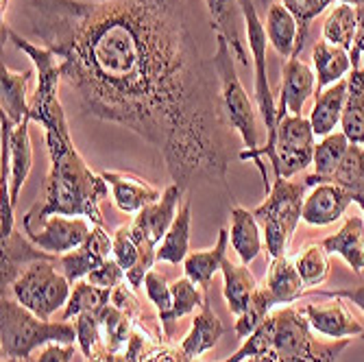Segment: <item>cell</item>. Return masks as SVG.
Masks as SVG:
<instances>
[{
    "label": "cell",
    "mask_w": 364,
    "mask_h": 362,
    "mask_svg": "<svg viewBox=\"0 0 364 362\" xmlns=\"http://www.w3.org/2000/svg\"><path fill=\"white\" fill-rule=\"evenodd\" d=\"M24 20L87 116L155 147L173 183H225L231 127L190 0H26Z\"/></svg>",
    "instance_id": "obj_1"
},
{
    "label": "cell",
    "mask_w": 364,
    "mask_h": 362,
    "mask_svg": "<svg viewBox=\"0 0 364 362\" xmlns=\"http://www.w3.org/2000/svg\"><path fill=\"white\" fill-rule=\"evenodd\" d=\"M16 46L33 61V70L38 75V87L31 94L28 120L44 127L50 155V171L44 183L42 203H36L24 214L22 227H33L36 220L40 225L55 214L83 216L92 220V225H103L101 201L107 196L109 186L103 175H96L87 166L70 138L68 120L57 92L59 81H63L61 63L57 55L42 44L38 46L18 38Z\"/></svg>",
    "instance_id": "obj_2"
},
{
    "label": "cell",
    "mask_w": 364,
    "mask_h": 362,
    "mask_svg": "<svg viewBox=\"0 0 364 362\" xmlns=\"http://www.w3.org/2000/svg\"><path fill=\"white\" fill-rule=\"evenodd\" d=\"M257 330L267 341V351L245 362H336L349 347V339L334 343L314 341L304 308L294 306L271 312Z\"/></svg>",
    "instance_id": "obj_3"
},
{
    "label": "cell",
    "mask_w": 364,
    "mask_h": 362,
    "mask_svg": "<svg viewBox=\"0 0 364 362\" xmlns=\"http://www.w3.org/2000/svg\"><path fill=\"white\" fill-rule=\"evenodd\" d=\"M242 5V14H245V24H247V44L251 50V61H253V94H255V103H257V112L262 116L264 129H267V142L264 147L255 149V151H240L238 159L247 161L251 159L262 181L267 186V192H271L273 181L269 179L267 166H264V159H269L271 164H275V140H277V103L275 96L271 92V83H269V68H267V28H264L257 7L253 0H240Z\"/></svg>",
    "instance_id": "obj_4"
},
{
    "label": "cell",
    "mask_w": 364,
    "mask_h": 362,
    "mask_svg": "<svg viewBox=\"0 0 364 362\" xmlns=\"http://www.w3.org/2000/svg\"><path fill=\"white\" fill-rule=\"evenodd\" d=\"M0 339H3V356L7 360H28L38 347L50 343L75 345L77 325L70 321H44L38 314L26 310L16 299L3 294V308H0Z\"/></svg>",
    "instance_id": "obj_5"
},
{
    "label": "cell",
    "mask_w": 364,
    "mask_h": 362,
    "mask_svg": "<svg viewBox=\"0 0 364 362\" xmlns=\"http://www.w3.org/2000/svg\"><path fill=\"white\" fill-rule=\"evenodd\" d=\"M308 188L310 186L306 183V179L288 181L284 177H275L267 201L255 208L253 214L262 227L264 247H267L271 260L290 251L294 229L301 220Z\"/></svg>",
    "instance_id": "obj_6"
},
{
    "label": "cell",
    "mask_w": 364,
    "mask_h": 362,
    "mask_svg": "<svg viewBox=\"0 0 364 362\" xmlns=\"http://www.w3.org/2000/svg\"><path fill=\"white\" fill-rule=\"evenodd\" d=\"M214 68L220 81V98L229 127L242 138L245 151L259 149V127H257V110L249 98L234 63V53H231L227 40L216 36V50L212 55Z\"/></svg>",
    "instance_id": "obj_7"
},
{
    "label": "cell",
    "mask_w": 364,
    "mask_h": 362,
    "mask_svg": "<svg viewBox=\"0 0 364 362\" xmlns=\"http://www.w3.org/2000/svg\"><path fill=\"white\" fill-rule=\"evenodd\" d=\"M57 260L59 257L36 262L11 284L14 299L44 321L65 308L73 292V284L59 271Z\"/></svg>",
    "instance_id": "obj_8"
},
{
    "label": "cell",
    "mask_w": 364,
    "mask_h": 362,
    "mask_svg": "<svg viewBox=\"0 0 364 362\" xmlns=\"http://www.w3.org/2000/svg\"><path fill=\"white\" fill-rule=\"evenodd\" d=\"M316 134L310 124V118L286 114L277 122V140H275V177L290 179L292 175L306 171L316 149Z\"/></svg>",
    "instance_id": "obj_9"
},
{
    "label": "cell",
    "mask_w": 364,
    "mask_h": 362,
    "mask_svg": "<svg viewBox=\"0 0 364 362\" xmlns=\"http://www.w3.org/2000/svg\"><path fill=\"white\" fill-rule=\"evenodd\" d=\"M22 229H24V236L33 245L59 257L63 253L81 247L92 232V225L83 216H59V214H55V216H48L46 220H42L40 225L22 227Z\"/></svg>",
    "instance_id": "obj_10"
},
{
    "label": "cell",
    "mask_w": 364,
    "mask_h": 362,
    "mask_svg": "<svg viewBox=\"0 0 364 362\" xmlns=\"http://www.w3.org/2000/svg\"><path fill=\"white\" fill-rule=\"evenodd\" d=\"M112 255H114L112 236L105 232L103 225H92V232L85 238V243L68 253L59 255L57 265H59V271L70 280V284H75V282L85 280Z\"/></svg>",
    "instance_id": "obj_11"
},
{
    "label": "cell",
    "mask_w": 364,
    "mask_h": 362,
    "mask_svg": "<svg viewBox=\"0 0 364 362\" xmlns=\"http://www.w3.org/2000/svg\"><path fill=\"white\" fill-rule=\"evenodd\" d=\"M210 24L216 31V36H223L234 53V57L249 68V55H247V24L240 0H203Z\"/></svg>",
    "instance_id": "obj_12"
},
{
    "label": "cell",
    "mask_w": 364,
    "mask_h": 362,
    "mask_svg": "<svg viewBox=\"0 0 364 362\" xmlns=\"http://www.w3.org/2000/svg\"><path fill=\"white\" fill-rule=\"evenodd\" d=\"M282 75H284V79H282L279 105H277V122L286 114L304 116L301 112L308 103V98L316 92V75L299 57L286 59Z\"/></svg>",
    "instance_id": "obj_13"
},
{
    "label": "cell",
    "mask_w": 364,
    "mask_h": 362,
    "mask_svg": "<svg viewBox=\"0 0 364 362\" xmlns=\"http://www.w3.org/2000/svg\"><path fill=\"white\" fill-rule=\"evenodd\" d=\"M332 302L325 306H316V304H308L304 308L312 332L327 336V339H349V336H362L364 327L362 323L353 316V312L349 310V306L345 304V299L341 297H329Z\"/></svg>",
    "instance_id": "obj_14"
},
{
    "label": "cell",
    "mask_w": 364,
    "mask_h": 362,
    "mask_svg": "<svg viewBox=\"0 0 364 362\" xmlns=\"http://www.w3.org/2000/svg\"><path fill=\"white\" fill-rule=\"evenodd\" d=\"M353 192L336 183H318L306 196L301 220L314 227L332 225L347 212V208L353 203Z\"/></svg>",
    "instance_id": "obj_15"
},
{
    "label": "cell",
    "mask_w": 364,
    "mask_h": 362,
    "mask_svg": "<svg viewBox=\"0 0 364 362\" xmlns=\"http://www.w3.org/2000/svg\"><path fill=\"white\" fill-rule=\"evenodd\" d=\"M107 186L112 188V201L114 206L124 214H138L146 206L161 199V194L155 186L149 181L131 175V173H118V171H103L101 173Z\"/></svg>",
    "instance_id": "obj_16"
},
{
    "label": "cell",
    "mask_w": 364,
    "mask_h": 362,
    "mask_svg": "<svg viewBox=\"0 0 364 362\" xmlns=\"http://www.w3.org/2000/svg\"><path fill=\"white\" fill-rule=\"evenodd\" d=\"M57 255L42 251L40 247L33 245L26 236H22L18 229L3 238V277H0V284L5 288H11V284L31 267L40 260H53Z\"/></svg>",
    "instance_id": "obj_17"
},
{
    "label": "cell",
    "mask_w": 364,
    "mask_h": 362,
    "mask_svg": "<svg viewBox=\"0 0 364 362\" xmlns=\"http://www.w3.org/2000/svg\"><path fill=\"white\" fill-rule=\"evenodd\" d=\"M264 284L271 290L277 306H292L294 302L304 299L306 294V284L299 271H296L294 257L290 255V251L271 260L269 275L264 280Z\"/></svg>",
    "instance_id": "obj_18"
},
{
    "label": "cell",
    "mask_w": 364,
    "mask_h": 362,
    "mask_svg": "<svg viewBox=\"0 0 364 362\" xmlns=\"http://www.w3.org/2000/svg\"><path fill=\"white\" fill-rule=\"evenodd\" d=\"M229 243L234 247L238 260L242 265H251V262L262 253L264 249V234L262 227L253 212L236 206L231 208V229H229Z\"/></svg>",
    "instance_id": "obj_19"
},
{
    "label": "cell",
    "mask_w": 364,
    "mask_h": 362,
    "mask_svg": "<svg viewBox=\"0 0 364 362\" xmlns=\"http://www.w3.org/2000/svg\"><path fill=\"white\" fill-rule=\"evenodd\" d=\"M36 77V70H11L9 65L3 63V96H0V105H3V116L14 122V127L28 120L31 110V96L28 85Z\"/></svg>",
    "instance_id": "obj_20"
},
{
    "label": "cell",
    "mask_w": 364,
    "mask_h": 362,
    "mask_svg": "<svg viewBox=\"0 0 364 362\" xmlns=\"http://www.w3.org/2000/svg\"><path fill=\"white\" fill-rule=\"evenodd\" d=\"M225 327L218 319V314L214 312L210 299L205 297L201 312H198L192 321L190 332L186 334V339L181 341V351L190 358V360H198L205 351L214 349L218 339L223 336Z\"/></svg>",
    "instance_id": "obj_21"
},
{
    "label": "cell",
    "mask_w": 364,
    "mask_h": 362,
    "mask_svg": "<svg viewBox=\"0 0 364 362\" xmlns=\"http://www.w3.org/2000/svg\"><path fill=\"white\" fill-rule=\"evenodd\" d=\"M312 65H314V75H316V94L329 85L343 81L353 70L349 50L343 46H336V44H329L325 40L314 44Z\"/></svg>",
    "instance_id": "obj_22"
},
{
    "label": "cell",
    "mask_w": 364,
    "mask_h": 362,
    "mask_svg": "<svg viewBox=\"0 0 364 362\" xmlns=\"http://www.w3.org/2000/svg\"><path fill=\"white\" fill-rule=\"evenodd\" d=\"M345 101H347V79L329 85L316 94V103L310 112V124L316 136L325 138L329 134H334L343 120Z\"/></svg>",
    "instance_id": "obj_23"
},
{
    "label": "cell",
    "mask_w": 364,
    "mask_h": 362,
    "mask_svg": "<svg viewBox=\"0 0 364 362\" xmlns=\"http://www.w3.org/2000/svg\"><path fill=\"white\" fill-rule=\"evenodd\" d=\"M323 247L329 253L341 255L355 273H362L364 271V218L349 216L336 234L323 240Z\"/></svg>",
    "instance_id": "obj_24"
},
{
    "label": "cell",
    "mask_w": 364,
    "mask_h": 362,
    "mask_svg": "<svg viewBox=\"0 0 364 362\" xmlns=\"http://www.w3.org/2000/svg\"><path fill=\"white\" fill-rule=\"evenodd\" d=\"M220 273H223V284H225L223 297H225L229 310L236 316H240L249 308V302L259 284L255 282V277L247 265H242V262L236 265V262H231L229 257L223 260Z\"/></svg>",
    "instance_id": "obj_25"
},
{
    "label": "cell",
    "mask_w": 364,
    "mask_h": 362,
    "mask_svg": "<svg viewBox=\"0 0 364 362\" xmlns=\"http://www.w3.org/2000/svg\"><path fill=\"white\" fill-rule=\"evenodd\" d=\"M227 247H229V232L220 229L216 245L205 251H190L188 257L183 260V273L188 280H192L201 290H208L214 275L220 271L223 260L227 257Z\"/></svg>",
    "instance_id": "obj_26"
},
{
    "label": "cell",
    "mask_w": 364,
    "mask_h": 362,
    "mask_svg": "<svg viewBox=\"0 0 364 362\" xmlns=\"http://www.w3.org/2000/svg\"><path fill=\"white\" fill-rule=\"evenodd\" d=\"M31 120H24L22 124L14 127L11 142H9V196L11 203H18L20 190L33 169V144H31V134H28Z\"/></svg>",
    "instance_id": "obj_27"
},
{
    "label": "cell",
    "mask_w": 364,
    "mask_h": 362,
    "mask_svg": "<svg viewBox=\"0 0 364 362\" xmlns=\"http://www.w3.org/2000/svg\"><path fill=\"white\" fill-rule=\"evenodd\" d=\"M267 38L269 44L275 48L277 55L290 59L296 57V46H299V22L282 5L273 3L267 11Z\"/></svg>",
    "instance_id": "obj_28"
},
{
    "label": "cell",
    "mask_w": 364,
    "mask_h": 362,
    "mask_svg": "<svg viewBox=\"0 0 364 362\" xmlns=\"http://www.w3.org/2000/svg\"><path fill=\"white\" fill-rule=\"evenodd\" d=\"M341 131L351 144L364 147V65L353 68L347 77V101Z\"/></svg>",
    "instance_id": "obj_29"
},
{
    "label": "cell",
    "mask_w": 364,
    "mask_h": 362,
    "mask_svg": "<svg viewBox=\"0 0 364 362\" xmlns=\"http://www.w3.org/2000/svg\"><path fill=\"white\" fill-rule=\"evenodd\" d=\"M190 229H192V203L190 199H186L166 236L157 245V262H166V265H179V262H183L190 253Z\"/></svg>",
    "instance_id": "obj_30"
},
{
    "label": "cell",
    "mask_w": 364,
    "mask_h": 362,
    "mask_svg": "<svg viewBox=\"0 0 364 362\" xmlns=\"http://www.w3.org/2000/svg\"><path fill=\"white\" fill-rule=\"evenodd\" d=\"M349 138L343 134V131H334V134L325 136L316 149H314V159H312V166H314V173L306 177V183L310 188L323 183L329 175H332L338 166L343 157L347 155L349 151Z\"/></svg>",
    "instance_id": "obj_31"
},
{
    "label": "cell",
    "mask_w": 364,
    "mask_h": 362,
    "mask_svg": "<svg viewBox=\"0 0 364 362\" xmlns=\"http://www.w3.org/2000/svg\"><path fill=\"white\" fill-rule=\"evenodd\" d=\"M171 288H173V308L166 314H164V316H159L161 327H164V332H166V336H173L175 325L179 323V319H183L186 314H190L196 308H201L203 302H205L201 290H198L196 284L192 280H188L186 275L179 277L177 282H173Z\"/></svg>",
    "instance_id": "obj_32"
},
{
    "label": "cell",
    "mask_w": 364,
    "mask_h": 362,
    "mask_svg": "<svg viewBox=\"0 0 364 362\" xmlns=\"http://www.w3.org/2000/svg\"><path fill=\"white\" fill-rule=\"evenodd\" d=\"M112 292L114 290L94 286L87 280L75 282L73 292H70V299H68V304H65V308H63V321L77 319L79 314H85V312H101L105 306L112 304Z\"/></svg>",
    "instance_id": "obj_33"
},
{
    "label": "cell",
    "mask_w": 364,
    "mask_h": 362,
    "mask_svg": "<svg viewBox=\"0 0 364 362\" xmlns=\"http://www.w3.org/2000/svg\"><path fill=\"white\" fill-rule=\"evenodd\" d=\"M355 26H358L355 7L338 3L323 22V40L351 50L353 38H355Z\"/></svg>",
    "instance_id": "obj_34"
},
{
    "label": "cell",
    "mask_w": 364,
    "mask_h": 362,
    "mask_svg": "<svg viewBox=\"0 0 364 362\" xmlns=\"http://www.w3.org/2000/svg\"><path fill=\"white\" fill-rule=\"evenodd\" d=\"M294 265L306 288H316L329 275V251L323 243H310L294 255Z\"/></svg>",
    "instance_id": "obj_35"
},
{
    "label": "cell",
    "mask_w": 364,
    "mask_h": 362,
    "mask_svg": "<svg viewBox=\"0 0 364 362\" xmlns=\"http://www.w3.org/2000/svg\"><path fill=\"white\" fill-rule=\"evenodd\" d=\"M323 183H336L353 194H364V149L360 144H349L341 166Z\"/></svg>",
    "instance_id": "obj_36"
},
{
    "label": "cell",
    "mask_w": 364,
    "mask_h": 362,
    "mask_svg": "<svg viewBox=\"0 0 364 362\" xmlns=\"http://www.w3.org/2000/svg\"><path fill=\"white\" fill-rule=\"evenodd\" d=\"M275 306L277 304L273 299L271 290L267 288V284L257 286V290L253 292V297L249 302V308L236 321V334L240 339H249L257 330V327L271 316V312H273Z\"/></svg>",
    "instance_id": "obj_37"
},
{
    "label": "cell",
    "mask_w": 364,
    "mask_h": 362,
    "mask_svg": "<svg viewBox=\"0 0 364 362\" xmlns=\"http://www.w3.org/2000/svg\"><path fill=\"white\" fill-rule=\"evenodd\" d=\"M279 3L296 18V22H299V46H296V57H299V53L304 50V44L308 40L312 20L318 14H323L334 0H279Z\"/></svg>",
    "instance_id": "obj_38"
},
{
    "label": "cell",
    "mask_w": 364,
    "mask_h": 362,
    "mask_svg": "<svg viewBox=\"0 0 364 362\" xmlns=\"http://www.w3.org/2000/svg\"><path fill=\"white\" fill-rule=\"evenodd\" d=\"M112 243H114V260L124 269V273H131L140 267V247L131 234V225H120L116 232L112 234Z\"/></svg>",
    "instance_id": "obj_39"
},
{
    "label": "cell",
    "mask_w": 364,
    "mask_h": 362,
    "mask_svg": "<svg viewBox=\"0 0 364 362\" xmlns=\"http://www.w3.org/2000/svg\"><path fill=\"white\" fill-rule=\"evenodd\" d=\"M77 343L87 360L96 353V347L103 339V325H101V314L98 312H85L77 316Z\"/></svg>",
    "instance_id": "obj_40"
},
{
    "label": "cell",
    "mask_w": 364,
    "mask_h": 362,
    "mask_svg": "<svg viewBox=\"0 0 364 362\" xmlns=\"http://www.w3.org/2000/svg\"><path fill=\"white\" fill-rule=\"evenodd\" d=\"M142 286L146 290L149 302L155 306V310H157L159 316H164V314H166L173 308V288H171V284L166 282V277H164L161 273H157V271L151 269L146 273Z\"/></svg>",
    "instance_id": "obj_41"
},
{
    "label": "cell",
    "mask_w": 364,
    "mask_h": 362,
    "mask_svg": "<svg viewBox=\"0 0 364 362\" xmlns=\"http://www.w3.org/2000/svg\"><path fill=\"white\" fill-rule=\"evenodd\" d=\"M85 280H87L90 284H94V286H101V288L114 290L116 286H120V284L127 280V273H124V269L118 265V262H116L114 257H109V260L103 262V265L98 267L96 271H92Z\"/></svg>",
    "instance_id": "obj_42"
},
{
    "label": "cell",
    "mask_w": 364,
    "mask_h": 362,
    "mask_svg": "<svg viewBox=\"0 0 364 362\" xmlns=\"http://www.w3.org/2000/svg\"><path fill=\"white\" fill-rule=\"evenodd\" d=\"M308 299H314V297H323V299H329V297H341L353 306H358L362 312H364V286H355V288H338V290H318L314 288L310 294H304Z\"/></svg>",
    "instance_id": "obj_43"
},
{
    "label": "cell",
    "mask_w": 364,
    "mask_h": 362,
    "mask_svg": "<svg viewBox=\"0 0 364 362\" xmlns=\"http://www.w3.org/2000/svg\"><path fill=\"white\" fill-rule=\"evenodd\" d=\"M355 14H358V26H355V38H353V46H351L349 55H351L353 68H362V61H364V5L355 7Z\"/></svg>",
    "instance_id": "obj_44"
},
{
    "label": "cell",
    "mask_w": 364,
    "mask_h": 362,
    "mask_svg": "<svg viewBox=\"0 0 364 362\" xmlns=\"http://www.w3.org/2000/svg\"><path fill=\"white\" fill-rule=\"evenodd\" d=\"M73 358H75V345L50 343L42 349L36 362H73Z\"/></svg>",
    "instance_id": "obj_45"
},
{
    "label": "cell",
    "mask_w": 364,
    "mask_h": 362,
    "mask_svg": "<svg viewBox=\"0 0 364 362\" xmlns=\"http://www.w3.org/2000/svg\"><path fill=\"white\" fill-rule=\"evenodd\" d=\"M253 3H255V7H262V9H267V11H269V7L273 5L271 0H253Z\"/></svg>",
    "instance_id": "obj_46"
},
{
    "label": "cell",
    "mask_w": 364,
    "mask_h": 362,
    "mask_svg": "<svg viewBox=\"0 0 364 362\" xmlns=\"http://www.w3.org/2000/svg\"><path fill=\"white\" fill-rule=\"evenodd\" d=\"M336 3H343V5H353V7H360V5H364V0H336Z\"/></svg>",
    "instance_id": "obj_47"
},
{
    "label": "cell",
    "mask_w": 364,
    "mask_h": 362,
    "mask_svg": "<svg viewBox=\"0 0 364 362\" xmlns=\"http://www.w3.org/2000/svg\"><path fill=\"white\" fill-rule=\"evenodd\" d=\"M353 203H358L360 210H362V214H364V194H355L353 196Z\"/></svg>",
    "instance_id": "obj_48"
},
{
    "label": "cell",
    "mask_w": 364,
    "mask_h": 362,
    "mask_svg": "<svg viewBox=\"0 0 364 362\" xmlns=\"http://www.w3.org/2000/svg\"><path fill=\"white\" fill-rule=\"evenodd\" d=\"M0 7H3V22H5V16L9 11V0H0Z\"/></svg>",
    "instance_id": "obj_49"
},
{
    "label": "cell",
    "mask_w": 364,
    "mask_h": 362,
    "mask_svg": "<svg viewBox=\"0 0 364 362\" xmlns=\"http://www.w3.org/2000/svg\"><path fill=\"white\" fill-rule=\"evenodd\" d=\"M7 362H18V360H16V358H11V360H7Z\"/></svg>",
    "instance_id": "obj_50"
},
{
    "label": "cell",
    "mask_w": 364,
    "mask_h": 362,
    "mask_svg": "<svg viewBox=\"0 0 364 362\" xmlns=\"http://www.w3.org/2000/svg\"><path fill=\"white\" fill-rule=\"evenodd\" d=\"M362 339H364V334H362Z\"/></svg>",
    "instance_id": "obj_51"
}]
</instances>
